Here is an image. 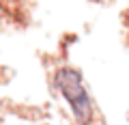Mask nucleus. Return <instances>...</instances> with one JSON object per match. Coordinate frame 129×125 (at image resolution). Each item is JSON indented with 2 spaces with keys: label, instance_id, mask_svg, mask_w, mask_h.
I'll use <instances>...</instances> for the list:
<instances>
[{
  "label": "nucleus",
  "instance_id": "nucleus-1",
  "mask_svg": "<svg viewBox=\"0 0 129 125\" xmlns=\"http://www.w3.org/2000/svg\"><path fill=\"white\" fill-rule=\"evenodd\" d=\"M54 82L58 86V91L62 93V97L67 99V104L71 106L75 119L82 125H88L92 121V104H90L86 86L82 82L80 71L71 69V67H62V69L56 71Z\"/></svg>",
  "mask_w": 129,
  "mask_h": 125
}]
</instances>
